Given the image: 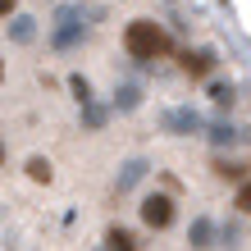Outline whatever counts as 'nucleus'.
Masks as SVG:
<instances>
[{
	"label": "nucleus",
	"instance_id": "2",
	"mask_svg": "<svg viewBox=\"0 0 251 251\" xmlns=\"http://www.w3.org/2000/svg\"><path fill=\"white\" fill-rule=\"evenodd\" d=\"M78 19H82L78 5H60V9H55V46H60V50H69L73 41L82 37V23Z\"/></svg>",
	"mask_w": 251,
	"mask_h": 251
},
{
	"label": "nucleus",
	"instance_id": "16",
	"mask_svg": "<svg viewBox=\"0 0 251 251\" xmlns=\"http://www.w3.org/2000/svg\"><path fill=\"white\" fill-rule=\"evenodd\" d=\"M119 105H124V110L137 105V87H124V92H119Z\"/></svg>",
	"mask_w": 251,
	"mask_h": 251
},
{
	"label": "nucleus",
	"instance_id": "10",
	"mask_svg": "<svg viewBox=\"0 0 251 251\" xmlns=\"http://www.w3.org/2000/svg\"><path fill=\"white\" fill-rule=\"evenodd\" d=\"M215 174H219L224 183H242V178H247V169H242V165H228V160H219V165H215Z\"/></svg>",
	"mask_w": 251,
	"mask_h": 251
},
{
	"label": "nucleus",
	"instance_id": "15",
	"mask_svg": "<svg viewBox=\"0 0 251 251\" xmlns=\"http://www.w3.org/2000/svg\"><path fill=\"white\" fill-rule=\"evenodd\" d=\"M69 87H73V96H78L82 105H87V100H92V92H87V78H69Z\"/></svg>",
	"mask_w": 251,
	"mask_h": 251
},
{
	"label": "nucleus",
	"instance_id": "12",
	"mask_svg": "<svg viewBox=\"0 0 251 251\" xmlns=\"http://www.w3.org/2000/svg\"><path fill=\"white\" fill-rule=\"evenodd\" d=\"M210 100H215V105H233V87L228 82H215L210 87Z\"/></svg>",
	"mask_w": 251,
	"mask_h": 251
},
{
	"label": "nucleus",
	"instance_id": "14",
	"mask_svg": "<svg viewBox=\"0 0 251 251\" xmlns=\"http://www.w3.org/2000/svg\"><path fill=\"white\" fill-rule=\"evenodd\" d=\"M233 137H238V132H233L228 124H215V128H210V142H215V146H224V142H233Z\"/></svg>",
	"mask_w": 251,
	"mask_h": 251
},
{
	"label": "nucleus",
	"instance_id": "11",
	"mask_svg": "<svg viewBox=\"0 0 251 251\" xmlns=\"http://www.w3.org/2000/svg\"><path fill=\"white\" fill-rule=\"evenodd\" d=\"M233 205H238L242 215H251V178H242V183H238V197H233Z\"/></svg>",
	"mask_w": 251,
	"mask_h": 251
},
{
	"label": "nucleus",
	"instance_id": "19",
	"mask_svg": "<svg viewBox=\"0 0 251 251\" xmlns=\"http://www.w3.org/2000/svg\"><path fill=\"white\" fill-rule=\"evenodd\" d=\"M0 82H5V60H0Z\"/></svg>",
	"mask_w": 251,
	"mask_h": 251
},
{
	"label": "nucleus",
	"instance_id": "4",
	"mask_svg": "<svg viewBox=\"0 0 251 251\" xmlns=\"http://www.w3.org/2000/svg\"><path fill=\"white\" fill-rule=\"evenodd\" d=\"M197 128H201V114L192 110V105H183V110H169V114H165V132H174V137H192Z\"/></svg>",
	"mask_w": 251,
	"mask_h": 251
},
{
	"label": "nucleus",
	"instance_id": "1",
	"mask_svg": "<svg viewBox=\"0 0 251 251\" xmlns=\"http://www.w3.org/2000/svg\"><path fill=\"white\" fill-rule=\"evenodd\" d=\"M124 50L132 60H155V55H169V37L151 19H132L128 32H124Z\"/></svg>",
	"mask_w": 251,
	"mask_h": 251
},
{
	"label": "nucleus",
	"instance_id": "8",
	"mask_svg": "<svg viewBox=\"0 0 251 251\" xmlns=\"http://www.w3.org/2000/svg\"><path fill=\"white\" fill-rule=\"evenodd\" d=\"M142 174H146V160H132V165H124V174H119V192H128L132 183L142 178Z\"/></svg>",
	"mask_w": 251,
	"mask_h": 251
},
{
	"label": "nucleus",
	"instance_id": "6",
	"mask_svg": "<svg viewBox=\"0 0 251 251\" xmlns=\"http://www.w3.org/2000/svg\"><path fill=\"white\" fill-rule=\"evenodd\" d=\"M210 238H215V224H210V219H192V228H187V242L197 247V251H205V247H215Z\"/></svg>",
	"mask_w": 251,
	"mask_h": 251
},
{
	"label": "nucleus",
	"instance_id": "5",
	"mask_svg": "<svg viewBox=\"0 0 251 251\" xmlns=\"http://www.w3.org/2000/svg\"><path fill=\"white\" fill-rule=\"evenodd\" d=\"M210 69H215V55L210 50H187L183 55V73H187V78H205Z\"/></svg>",
	"mask_w": 251,
	"mask_h": 251
},
{
	"label": "nucleus",
	"instance_id": "18",
	"mask_svg": "<svg viewBox=\"0 0 251 251\" xmlns=\"http://www.w3.org/2000/svg\"><path fill=\"white\" fill-rule=\"evenodd\" d=\"M0 165H5V142H0Z\"/></svg>",
	"mask_w": 251,
	"mask_h": 251
},
{
	"label": "nucleus",
	"instance_id": "3",
	"mask_svg": "<svg viewBox=\"0 0 251 251\" xmlns=\"http://www.w3.org/2000/svg\"><path fill=\"white\" fill-rule=\"evenodd\" d=\"M142 224L146 228H169L174 224V197H165V192H151V197L142 201Z\"/></svg>",
	"mask_w": 251,
	"mask_h": 251
},
{
	"label": "nucleus",
	"instance_id": "17",
	"mask_svg": "<svg viewBox=\"0 0 251 251\" xmlns=\"http://www.w3.org/2000/svg\"><path fill=\"white\" fill-rule=\"evenodd\" d=\"M14 9H19V0H0V19H9Z\"/></svg>",
	"mask_w": 251,
	"mask_h": 251
},
{
	"label": "nucleus",
	"instance_id": "13",
	"mask_svg": "<svg viewBox=\"0 0 251 251\" xmlns=\"http://www.w3.org/2000/svg\"><path fill=\"white\" fill-rule=\"evenodd\" d=\"M32 19H14V41H32Z\"/></svg>",
	"mask_w": 251,
	"mask_h": 251
},
{
	"label": "nucleus",
	"instance_id": "9",
	"mask_svg": "<svg viewBox=\"0 0 251 251\" xmlns=\"http://www.w3.org/2000/svg\"><path fill=\"white\" fill-rule=\"evenodd\" d=\"M27 174H32L37 183H50V178H55V169H50V160H41V155H32V160H27Z\"/></svg>",
	"mask_w": 251,
	"mask_h": 251
},
{
	"label": "nucleus",
	"instance_id": "7",
	"mask_svg": "<svg viewBox=\"0 0 251 251\" xmlns=\"http://www.w3.org/2000/svg\"><path fill=\"white\" fill-rule=\"evenodd\" d=\"M105 242H110V251H137V238H132L128 228H110Z\"/></svg>",
	"mask_w": 251,
	"mask_h": 251
}]
</instances>
